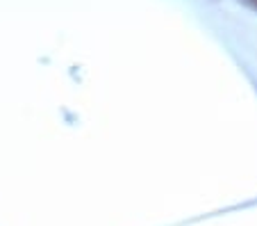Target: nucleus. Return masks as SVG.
<instances>
[{
  "label": "nucleus",
  "mask_w": 257,
  "mask_h": 226,
  "mask_svg": "<svg viewBox=\"0 0 257 226\" xmlns=\"http://www.w3.org/2000/svg\"><path fill=\"white\" fill-rule=\"evenodd\" d=\"M248 7H252V10H257V0H243Z\"/></svg>",
  "instance_id": "f257e3e1"
}]
</instances>
